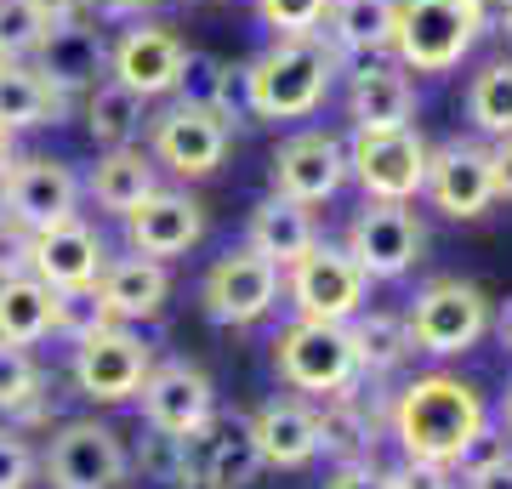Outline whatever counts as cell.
Instances as JSON below:
<instances>
[{"label": "cell", "instance_id": "5", "mask_svg": "<svg viewBox=\"0 0 512 489\" xmlns=\"http://www.w3.org/2000/svg\"><path fill=\"white\" fill-rule=\"evenodd\" d=\"M404 325H410L416 353L456 359V353L484 342V330H490V296H484L473 279H433V285L410 302Z\"/></svg>", "mask_w": 512, "mask_h": 489}, {"label": "cell", "instance_id": "33", "mask_svg": "<svg viewBox=\"0 0 512 489\" xmlns=\"http://www.w3.org/2000/svg\"><path fill=\"white\" fill-rule=\"evenodd\" d=\"M467 120H473L484 137H512V63L495 57L473 74L467 86Z\"/></svg>", "mask_w": 512, "mask_h": 489}, {"label": "cell", "instance_id": "36", "mask_svg": "<svg viewBox=\"0 0 512 489\" xmlns=\"http://www.w3.org/2000/svg\"><path fill=\"white\" fill-rule=\"evenodd\" d=\"M52 29L46 0H0V57H35Z\"/></svg>", "mask_w": 512, "mask_h": 489}, {"label": "cell", "instance_id": "26", "mask_svg": "<svg viewBox=\"0 0 512 489\" xmlns=\"http://www.w3.org/2000/svg\"><path fill=\"white\" fill-rule=\"evenodd\" d=\"M319 245V228H313V205H296L285 194H268V200L251 211V251H262L279 273L291 268L296 256H308Z\"/></svg>", "mask_w": 512, "mask_h": 489}, {"label": "cell", "instance_id": "43", "mask_svg": "<svg viewBox=\"0 0 512 489\" xmlns=\"http://www.w3.org/2000/svg\"><path fill=\"white\" fill-rule=\"evenodd\" d=\"M387 489H456V472L439 467V461H404V467L382 472Z\"/></svg>", "mask_w": 512, "mask_h": 489}, {"label": "cell", "instance_id": "31", "mask_svg": "<svg viewBox=\"0 0 512 489\" xmlns=\"http://www.w3.org/2000/svg\"><path fill=\"white\" fill-rule=\"evenodd\" d=\"M86 131L97 148H126L143 131V97L120 80H97L86 91Z\"/></svg>", "mask_w": 512, "mask_h": 489}, {"label": "cell", "instance_id": "29", "mask_svg": "<svg viewBox=\"0 0 512 489\" xmlns=\"http://www.w3.org/2000/svg\"><path fill=\"white\" fill-rule=\"evenodd\" d=\"M160 182H154V160H148L143 148H109L103 160H97V171H92V194H97V205L103 211H137V205L154 194Z\"/></svg>", "mask_w": 512, "mask_h": 489}, {"label": "cell", "instance_id": "41", "mask_svg": "<svg viewBox=\"0 0 512 489\" xmlns=\"http://www.w3.org/2000/svg\"><path fill=\"white\" fill-rule=\"evenodd\" d=\"M29 256H35V228H23L18 217L0 211V279L29 273Z\"/></svg>", "mask_w": 512, "mask_h": 489}, {"label": "cell", "instance_id": "30", "mask_svg": "<svg viewBox=\"0 0 512 489\" xmlns=\"http://www.w3.org/2000/svg\"><path fill=\"white\" fill-rule=\"evenodd\" d=\"M348 330H353V353H359V376H393L416 353L410 325L399 313H353Z\"/></svg>", "mask_w": 512, "mask_h": 489}, {"label": "cell", "instance_id": "46", "mask_svg": "<svg viewBox=\"0 0 512 489\" xmlns=\"http://www.w3.org/2000/svg\"><path fill=\"white\" fill-rule=\"evenodd\" d=\"M461 484L467 489H512V455L507 461H495V467H484V472H467Z\"/></svg>", "mask_w": 512, "mask_h": 489}, {"label": "cell", "instance_id": "44", "mask_svg": "<svg viewBox=\"0 0 512 489\" xmlns=\"http://www.w3.org/2000/svg\"><path fill=\"white\" fill-rule=\"evenodd\" d=\"M325 489H387V478H382L376 461H342V467L330 472Z\"/></svg>", "mask_w": 512, "mask_h": 489}, {"label": "cell", "instance_id": "34", "mask_svg": "<svg viewBox=\"0 0 512 489\" xmlns=\"http://www.w3.org/2000/svg\"><path fill=\"white\" fill-rule=\"evenodd\" d=\"M177 91H183V103H194V109L228 114V97H234V69H228L217 52H183ZM228 120H234V114H228Z\"/></svg>", "mask_w": 512, "mask_h": 489}, {"label": "cell", "instance_id": "16", "mask_svg": "<svg viewBox=\"0 0 512 489\" xmlns=\"http://www.w3.org/2000/svg\"><path fill=\"white\" fill-rule=\"evenodd\" d=\"M268 177H274V194H285V200L325 205L348 182V148L336 143L330 131H296V137H285L274 148Z\"/></svg>", "mask_w": 512, "mask_h": 489}, {"label": "cell", "instance_id": "3", "mask_svg": "<svg viewBox=\"0 0 512 489\" xmlns=\"http://www.w3.org/2000/svg\"><path fill=\"white\" fill-rule=\"evenodd\" d=\"M478 35H484V6L478 0H393L387 52L399 57V69L444 74L473 52Z\"/></svg>", "mask_w": 512, "mask_h": 489}, {"label": "cell", "instance_id": "14", "mask_svg": "<svg viewBox=\"0 0 512 489\" xmlns=\"http://www.w3.org/2000/svg\"><path fill=\"white\" fill-rule=\"evenodd\" d=\"M228 114L217 109H194V103H171V109L154 120V160L177 177H211L222 160H228Z\"/></svg>", "mask_w": 512, "mask_h": 489}, {"label": "cell", "instance_id": "24", "mask_svg": "<svg viewBox=\"0 0 512 489\" xmlns=\"http://www.w3.org/2000/svg\"><path fill=\"white\" fill-rule=\"evenodd\" d=\"M348 114L359 131H387L416 120V86L399 63H365L348 86Z\"/></svg>", "mask_w": 512, "mask_h": 489}, {"label": "cell", "instance_id": "45", "mask_svg": "<svg viewBox=\"0 0 512 489\" xmlns=\"http://www.w3.org/2000/svg\"><path fill=\"white\" fill-rule=\"evenodd\" d=\"M490 177H495V200H512V137L490 143Z\"/></svg>", "mask_w": 512, "mask_h": 489}, {"label": "cell", "instance_id": "12", "mask_svg": "<svg viewBox=\"0 0 512 489\" xmlns=\"http://www.w3.org/2000/svg\"><path fill=\"white\" fill-rule=\"evenodd\" d=\"M421 222L393 200H365L359 205V217L348 228V245L342 251L365 268V279H404V273L421 262Z\"/></svg>", "mask_w": 512, "mask_h": 489}, {"label": "cell", "instance_id": "48", "mask_svg": "<svg viewBox=\"0 0 512 489\" xmlns=\"http://www.w3.org/2000/svg\"><path fill=\"white\" fill-rule=\"evenodd\" d=\"M495 330H501V342H512V302L501 308V325H495Z\"/></svg>", "mask_w": 512, "mask_h": 489}, {"label": "cell", "instance_id": "13", "mask_svg": "<svg viewBox=\"0 0 512 489\" xmlns=\"http://www.w3.org/2000/svg\"><path fill=\"white\" fill-rule=\"evenodd\" d=\"M137 399H143V421L165 438H194L205 421L217 416L211 376H205L200 364H188V359L154 364V370L143 376V387H137Z\"/></svg>", "mask_w": 512, "mask_h": 489}, {"label": "cell", "instance_id": "18", "mask_svg": "<svg viewBox=\"0 0 512 489\" xmlns=\"http://www.w3.org/2000/svg\"><path fill=\"white\" fill-rule=\"evenodd\" d=\"M103 262H109L103 234H97L92 222L63 217V222H52V228H40L35 234L29 273H35L40 285H52V290H74V285H97Z\"/></svg>", "mask_w": 512, "mask_h": 489}, {"label": "cell", "instance_id": "15", "mask_svg": "<svg viewBox=\"0 0 512 489\" xmlns=\"http://www.w3.org/2000/svg\"><path fill=\"white\" fill-rule=\"evenodd\" d=\"M427 200L439 205L450 222H473L490 211L495 200V177H490V148L484 143H461V137H450V143L427 148Z\"/></svg>", "mask_w": 512, "mask_h": 489}, {"label": "cell", "instance_id": "11", "mask_svg": "<svg viewBox=\"0 0 512 489\" xmlns=\"http://www.w3.org/2000/svg\"><path fill=\"white\" fill-rule=\"evenodd\" d=\"M80 205V177H74L69 160H52V154H18L0 177V211L18 217L23 228H52V222L74 217Z\"/></svg>", "mask_w": 512, "mask_h": 489}, {"label": "cell", "instance_id": "23", "mask_svg": "<svg viewBox=\"0 0 512 489\" xmlns=\"http://www.w3.org/2000/svg\"><path fill=\"white\" fill-rule=\"evenodd\" d=\"M256 450H262V467H308L319 461V421H313V404L302 399H268L251 416Z\"/></svg>", "mask_w": 512, "mask_h": 489}, {"label": "cell", "instance_id": "19", "mask_svg": "<svg viewBox=\"0 0 512 489\" xmlns=\"http://www.w3.org/2000/svg\"><path fill=\"white\" fill-rule=\"evenodd\" d=\"M183 40L171 35L165 23H131L126 35L114 40L109 69L120 86H131L137 97H165L177 91V74H183Z\"/></svg>", "mask_w": 512, "mask_h": 489}, {"label": "cell", "instance_id": "51", "mask_svg": "<svg viewBox=\"0 0 512 489\" xmlns=\"http://www.w3.org/2000/svg\"><path fill=\"white\" fill-rule=\"evenodd\" d=\"M478 6H507V0H478Z\"/></svg>", "mask_w": 512, "mask_h": 489}, {"label": "cell", "instance_id": "35", "mask_svg": "<svg viewBox=\"0 0 512 489\" xmlns=\"http://www.w3.org/2000/svg\"><path fill=\"white\" fill-rule=\"evenodd\" d=\"M109 308H103V296L97 285H74V290H52V330L57 336H69V342H86L97 330H109Z\"/></svg>", "mask_w": 512, "mask_h": 489}, {"label": "cell", "instance_id": "37", "mask_svg": "<svg viewBox=\"0 0 512 489\" xmlns=\"http://www.w3.org/2000/svg\"><path fill=\"white\" fill-rule=\"evenodd\" d=\"M40 381H46V376H40V364L29 359V347H6V342H0V416H6V410H18Z\"/></svg>", "mask_w": 512, "mask_h": 489}, {"label": "cell", "instance_id": "8", "mask_svg": "<svg viewBox=\"0 0 512 489\" xmlns=\"http://www.w3.org/2000/svg\"><path fill=\"white\" fill-rule=\"evenodd\" d=\"M285 290H291V302L302 319H325V325H348L353 313L365 308V268L353 262L348 251H336V245H313L308 256H296L291 268H285Z\"/></svg>", "mask_w": 512, "mask_h": 489}, {"label": "cell", "instance_id": "28", "mask_svg": "<svg viewBox=\"0 0 512 489\" xmlns=\"http://www.w3.org/2000/svg\"><path fill=\"white\" fill-rule=\"evenodd\" d=\"M46 336H52V285H40L35 273L0 279V342L35 347Z\"/></svg>", "mask_w": 512, "mask_h": 489}, {"label": "cell", "instance_id": "10", "mask_svg": "<svg viewBox=\"0 0 512 489\" xmlns=\"http://www.w3.org/2000/svg\"><path fill=\"white\" fill-rule=\"evenodd\" d=\"M131 472V455L114 427L103 421H63L46 450L52 489H120Z\"/></svg>", "mask_w": 512, "mask_h": 489}, {"label": "cell", "instance_id": "40", "mask_svg": "<svg viewBox=\"0 0 512 489\" xmlns=\"http://www.w3.org/2000/svg\"><path fill=\"white\" fill-rule=\"evenodd\" d=\"M35 478V450H29V438L12 433V427H0V489H29Z\"/></svg>", "mask_w": 512, "mask_h": 489}, {"label": "cell", "instance_id": "6", "mask_svg": "<svg viewBox=\"0 0 512 489\" xmlns=\"http://www.w3.org/2000/svg\"><path fill=\"white\" fill-rule=\"evenodd\" d=\"M348 171L359 177L365 200L410 205L421 194V182H427V143L416 137V126H387V131H359L353 126Z\"/></svg>", "mask_w": 512, "mask_h": 489}, {"label": "cell", "instance_id": "22", "mask_svg": "<svg viewBox=\"0 0 512 489\" xmlns=\"http://www.w3.org/2000/svg\"><path fill=\"white\" fill-rule=\"evenodd\" d=\"M97 296H103V308H109L114 325L154 319V313L165 308V296H171V273H165V262L131 251V256H120V262H103Z\"/></svg>", "mask_w": 512, "mask_h": 489}, {"label": "cell", "instance_id": "7", "mask_svg": "<svg viewBox=\"0 0 512 489\" xmlns=\"http://www.w3.org/2000/svg\"><path fill=\"white\" fill-rule=\"evenodd\" d=\"M279 285H285V273L268 262L262 251H228L211 262L200 285V302H205V319L211 325H228V330H245L256 319H268V308L279 302Z\"/></svg>", "mask_w": 512, "mask_h": 489}, {"label": "cell", "instance_id": "49", "mask_svg": "<svg viewBox=\"0 0 512 489\" xmlns=\"http://www.w3.org/2000/svg\"><path fill=\"white\" fill-rule=\"evenodd\" d=\"M507 438H512V393H507Z\"/></svg>", "mask_w": 512, "mask_h": 489}, {"label": "cell", "instance_id": "42", "mask_svg": "<svg viewBox=\"0 0 512 489\" xmlns=\"http://www.w3.org/2000/svg\"><path fill=\"white\" fill-rule=\"evenodd\" d=\"M507 433H490V427H478L473 438H467V450L456 455V461H450V472H461V478H467V472H484V467H495V461H507Z\"/></svg>", "mask_w": 512, "mask_h": 489}, {"label": "cell", "instance_id": "32", "mask_svg": "<svg viewBox=\"0 0 512 489\" xmlns=\"http://www.w3.org/2000/svg\"><path fill=\"white\" fill-rule=\"evenodd\" d=\"M330 40L336 52H387V35H393V0H330L325 6Z\"/></svg>", "mask_w": 512, "mask_h": 489}, {"label": "cell", "instance_id": "4", "mask_svg": "<svg viewBox=\"0 0 512 489\" xmlns=\"http://www.w3.org/2000/svg\"><path fill=\"white\" fill-rule=\"evenodd\" d=\"M274 370L291 393H348L359 381V353H353V330L348 325H325V319H296L291 330L274 336Z\"/></svg>", "mask_w": 512, "mask_h": 489}, {"label": "cell", "instance_id": "38", "mask_svg": "<svg viewBox=\"0 0 512 489\" xmlns=\"http://www.w3.org/2000/svg\"><path fill=\"white\" fill-rule=\"evenodd\" d=\"M325 6L330 0H256V18L274 35H313L325 23Z\"/></svg>", "mask_w": 512, "mask_h": 489}, {"label": "cell", "instance_id": "20", "mask_svg": "<svg viewBox=\"0 0 512 489\" xmlns=\"http://www.w3.org/2000/svg\"><path fill=\"white\" fill-rule=\"evenodd\" d=\"M200 234H205V205L188 200V194H171V188H154L137 211H126L131 251L154 256V262L194 251V245H200Z\"/></svg>", "mask_w": 512, "mask_h": 489}, {"label": "cell", "instance_id": "47", "mask_svg": "<svg viewBox=\"0 0 512 489\" xmlns=\"http://www.w3.org/2000/svg\"><path fill=\"white\" fill-rule=\"evenodd\" d=\"M18 160V131H6L0 126V177H6V165Z\"/></svg>", "mask_w": 512, "mask_h": 489}, {"label": "cell", "instance_id": "2", "mask_svg": "<svg viewBox=\"0 0 512 489\" xmlns=\"http://www.w3.org/2000/svg\"><path fill=\"white\" fill-rule=\"evenodd\" d=\"M336 46L319 35H279L268 52L245 69V109L256 120H308L330 91Z\"/></svg>", "mask_w": 512, "mask_h": 489}, {"label": "cell", "instance_id": "27", "mask_svg": "<svg viewBox=\"0 0 512 489\" xmlns=\"http://www.w3.org/2000/svg\"><path fill=\"white\" fill-rule=\"evenodd\" d=\"M359 387V381H353ZM330 393L325 410H313V421H319V450L342 467V461H370L376 455V410H365L359 404V393Z\"/></svg>", "mask_w": 512, "mask_h": 489}, {"label": "cell", "instance_id": "39", "mask_svg": "<svg viewBox=\"0 0 512 489\" xmlns=\"http://www.w3.org/2000/svg\"><path fill=\"white\" fill-rule=\"evenodd\" d=\"M137 472L154 478V484H171L177 472H183V438H165L148 427V438L137 444Z\"/></svg>", "mask_w": 512, "mask_h": 489}, {"label": "cell", "instance_id": "21", "mask_svg": "<svg viewBox=\"0 0 512 489\" xmlns=\"http://www.w3.org/2000/svg\"><path fill=\"white\" fill-rule=\"evenodd\" d=\"M35 69L52 80L63 97L74 91H92L97 74L109 69V46H103V29L92 18H63L46 29V40L35 46Z\"/></svg>", "mask_w": 512, "mask_h": 489}, {"label": "cell", "instance_id": "50", "mask_svg": "<svg viewBox=\"0 0 512 489\" xmlns=\"http://www.w3.org/2000/svg\"><path fill=\"white\" fill-rule=\"evenodd\" d=\"M507 35H512V0H507Z\"/></svg>", "mask_w": 512, "mask_h": 489}, {"label": "cell", "instance_id": "1", "mask_svg": "<svg viewBox=\"0 0 512 489\" xmlns=\"http://www.w3.org/2000/svg\"><path fill=\"white\" fill-rule=\"evenodd\" d=\"M387 416H393L404 461H439V467H450L467 450V438L478 427H490L478 387L461 376H444V370L416 376L410 387H399V399H393Z\"/></svg>", "mask_w": 512, "mask_h": 489}, {"label": "cell", "instance_id": "25", "mask_svg": "<svg viewBox=\"0 0 512 489\" xmlns=\"http://www.w3.org/2000/svg\"><path fill=\"white\" fill-rule=\"evenodd\" d=\"M69 114V97L23 57H0V126L29 131V126H57Z\"/></svg>", "mask_w": 512, "mask_h": 489}, {"label": "cell", "instance_id": "9", "mask_svg": "<svg viewBox=\"0 0 512 489\" xmlns=\"http://www.w3.org/2000/svg\"><path fill=\"white\" fill-rule=\"evenodd\" d=\"M148 370H154V353L126 325H109L97 336H86V342H74V387H80V399H92V404L137 399Z\"/></svg>", "mask_w": 512, "mask_h": 489}, {"label": "cell", "instance_id": "17", "mask_svg": "<svg viewBox=\"0 0 512 489\" xmlns=\"http://www.w3.org/2000/svg\"><path fill=\"white\" fill-rule=\"evenodd\" d=\"M183 467H194L211 489H251L262 472V450H256L251 416L228 410L211 416L194 438H183Z\"/></svg>", "mask_w": 512, "mask_h": 489}]
</instances>
